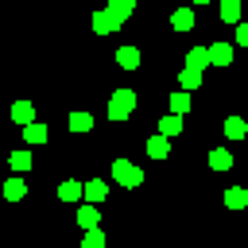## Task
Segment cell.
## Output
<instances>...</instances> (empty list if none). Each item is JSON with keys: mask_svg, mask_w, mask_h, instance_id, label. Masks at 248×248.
I'll use <instances>...</instances> for the list:
<instances>
[{"mask_svg": "<svg viewBox=\"0 0 248 248\" xmlns=\"http://www.w3.org/2000/svg\"><path fill=\"white\" fill-rule=\"evenodd\" d=\"M58 198H62V202H78V198H85V182H78V178H66V182L58 186Z\"/></svg>", "mask_w": 248, "mask_h": 248, "instance_id": "5", "label": "cell"}, {"mask_svg": "<svg viewBox=\"0 0 248 248\" xmlns=\"http://www.w3.org/2000/svg\"><path fill=\"white\" fill-rule=\"evenodd\" d=\"M89 128H93L89 112H70V132H89Z\"/></svg>", "mask_w": 248, "mask_h": 248, "instance_id": "22", "label": "cell"}, {"mask_svg": "<svg viewBox=\"0 0 248 248\" xmlns=\"http://www.w3.org/2000/svg\"><path fill=\"white\" fill-rule=\"evenodd\" d=\"M209 167H213V170H229V167H232V151L213 147V151H209Z\"/></svg>", "mask_w": 248, "mask_h": 248, "instance_id": "11", "label": "cell"}, {"mask_svg": "<svg viewBox=\"0 0 248 248\" xmlns=\"http://www.w3.org/2000/svg\"><path fill=\"white\" fill-rule=\"evenodd\" d=\"M170 27H174V31H190V27H194V12H190V8H178V12L170 16Z\"/></svg>", "mask_w": 248, "mask_h": 248, "instance_id": "14", "label": "cell"}, {"mask_svg": "<svg viewBox=\"0 0 248 248\" xmlns=\"http://www.w3.org/2000/svg\"><path fill=\"white\" fill-rule=\"evenodd\" d=\"M194 4H213V0H194Z\"/></svg>", "mask_w": 248, "mask_h": 248, "instance_id": "28", "label": "cell"}, {"mask_svg": "<svg viewBox=\"0 0 248 248\" xmlns=\"http://www.w3.org/2000/svg\"><path fill=\"white\" fill-rule=\"evenodd\" d=\"M170 112H178V116L190 112V93H186V89H182V93H170Z\"/></svg>", "mask_w": 248, "mask_h": 248, "instance_id": "21", "label": "cell"}, {"mask_svg": "<svg viewBox=\"0 0 248 248\" xmlns=\"http://www.w3.org/2000/svg\"><path fill=\"white\" fill-rule=\"evenodd\" d=\"M81 248H105V232H101V225H97V229H85Z\"/></svg>", "mask_w": 248, "mask_h": 248, "instance_id": "23", "label": "cell"}, {"mask_svg": "<svg viewBox=\"0 0 248 248\" xmlns=\"http://www.w3.org/2000/svg\"><path fill=\"white\" fill-rule=\"evenodd\" d=\"M186 66H194V70H205V66H213V62H209V46H190V54H186Z\"/></svg>", "mask_w": 248, "mask_h": 248, "instance_id": "8", "label": "cell"}, {"mask_svg": "<svg viewBox=\"0 0 248 248\" xmlns=\"http://www.w3.org/2000/svg\"><path fill=\"white\" fill-rule=\"evenodd\" d=\"M147 155H151V159H167V155H170V140H167L163 132H155V136L147 140Z\"/></svg>", "mask_w": 248, "mask_h": 248, "instance_id": "4", "label": "cell"}, {"mask_svg": "<svg viewBox=\"0 0 248 248\" xmlns=\"http://www.w3.org/2000/svg\"><path fill=\"white\" fill-rule=\"evenodd\" d=\"M221 19L225 23H240V0H221Z\"/></svg>", "mask_w": 248, "mask_h": 248, "instance_id": "18", "label": "cell"}, {"mask_svg": "<svg viewBox=\"0 0 248 248\" xmlns=\"http://www.w3.org/2000/svg\"><path fill=\"white\" fill-rule=\"evenodd\" d=\"M112 178H116L120 186H128V190H136V186L143 182V170H140L136 163H128V159H116V163H112Z\"/></svg>", "mask_w": 248, "mask_h": 248, "instance_id": "2", "label": "cell"}, {"mask_svg": "<svg viewBox=\"0 0 248 248\" xmlns=\"http://www.w3.org/2000/svg\"><path fill=\"white\" fill-rule=\"evenodd\" d=\"M225 136H229V140H244V136H248V124H244L240 116H229V120H225Z\"/></svg>", "mask_w": 248, "mask_h": 248, "instance_id": "16", "label": "cell"}, {"mask_svg": "<svg viewBox=\"0 0 248 248\" xmlns=\"http://www.w3.org/2000/svg\"><path fill=\"white\" fill-rule=\"evenodd\" d=\"M178 85H182L186 93H194V89L202 85V70H194V66H182V74H178Z\"/></svg>", "mask_w": 248, "mask_h": 248, "instance_id": "9", "label": "cell"}, {"mask_svg": "<svg viewBox=\"0 0 248 248\" xmlns=\"http://www.w3.org/2000/svg\"><path fill=\"white\" fill-rule=\"evenodd\" d=\"M78 225H81V229H97V225H101V213L93 209V202L78 209Z\"/></svg>", "mask_w": 248, "mask_h": 248, "instance_id": "13", "label": "cell"}, {"mask_svg": "<svg viewBox=\"0 0 248 248\" xmlns=\"http://www.w3.org/2000/svg\"><path fill=\"white\" fill-rule=\"evenodd\" d=\"M159 132H163L167 140H170V136H178V132H182V116H178V112L163 116V120H159Z\"/></svg>", "mask_w": 248, "mask_h": 248, "instance_id": "15", "label": "cell"}, {"mask_svg": "<svg viewBox=\"0 0 248 248\" xmlns=\"http://www.w3.org/2000/svg\"><path fill=\"white\" fill-rule=\"evenodd\" d=\"M12 120L27 128V124L35 120V105H31V101H16V105H12Z\"/></svg>", "mask_w": 248, "mask_h": 248, "instance_id": "6", "label": "cell"}, {"mask_svg": "<svg viewBox=\"0 0 248 248\" xmlns=\"http://www.w3.org/2000/svg\"><path fill=\"white\" fill-rule=\"evenodd\" d=\"M236 43L248 46V23H236Z\"/></svg>", "mask_w": 248, "mask_h": 248, "instance_id": "26", "label": "cell"}, {"mask_svg": "<svg viewBox=\"0 0 248 248\" xmlns=\"http://www.w3.org/2000/svg\"><path fill=\"white\" fill-rule=\"evenodd\" d=\"M23 194H27V186H23V178H8V182H4V198H8V202H19Z\"/></svg>", "mask_w": 248, "mask_h": 248, "instance_id": "19", "label": "cell"}, {"mask_svg": "<svg viewBox=\"0 0 248 248\" xmlns=\"http://www.w3.org/2000/svg\"><path fill=\"white\" fill-rule=\"evenodd\" d=\"M225 205H229V209H244V205H248V190H244V186L225 190Z\"/></svg>", "mask_w": 248, "mask_h": 248, "instance_id": "12", "label": "cell"}, {"mask_svg": "<svg viewBox=\"0 0 248 248\" xmlns=\"http://www.w3.org/2000/svg\"><path fill=\"white\" fill-rule=\"evenodd\" d=\"M136 112V89H116L108 97V120H128Z\"/></svg>", "mask_w": 248, "mask_h": 248, "instance_id": "1", "label": "cell"}, {"mask_svg": "<svg viewBox=\"0 0 248 248\" xmlns=\"http://www.w3.org/2000/svg\"><path fill=\"white\" fill-rule=\"evenodd\" d=\"M108 12H112V16L120 19V23H124V19H128V16L136 12V8H124V4H112V0H108Z\"/></svg>", "mask_w": 248, "mask_h": 248, "instance_id": "25", "label": "cell"}, {"mask_svg": "<svg viewBox=\"0 0 248 248\" xmlns=\"http://www.w3.org/2000/svg\"><path fill=\"white\" fill-rule=\"evenodd\" d=\"M85 198H89V202H105V198H108V186H105L101 178H93V182H85Z\"/></svg>", "mask_w": 248, "mask_h": 248, "instance_id": "20", "label": "cell"}, {"mask_svg": "<svg viewBox=\"0 0 248 248\" xmlns=\"http://www.w3.org/2000/svg\"><path fill=\"white\" fill-rule=\"evenodd\" d=\"M116 66L136 70V66H140V50H136V46H120V50H116Z\"/></svg>", "mask_w": 248, "mask_h": 248, "instance_id": "10", "label": "cell"}, {"mask_svg": "<svg viewBox=\"0 0 248 248\" xmlns=\"http://www.w3.org/2000/svg\"><path fill=\"white\" fill-rule=\"evenodd\" d=\"M23 136H27V143H46V140H50L46 124H35V120H31V124L23 128Z\"/></svg>", "mask_w": 248, "mask_h": 248, "instance_id": "17", "label": "cell"}, {"mask_svg": "<svg viewBox=\"0 0 248 248\" xmlns=\"http://www.w3.org/2000/svg\"><path fill=\"white\" fill-rule=\"evenodd\" d=\"M112 4H124V8H136V0H112Z\"/></svg>", "mask_w": 248, "mask_h": 248, "instance_id": "27", "label": "cell"}, {"mask_svg": "<svg viewBox=\"0 0 248 248\" xmlns=\"http://www.w3.org/2000/svg\"><path fill=\"white\" fill-rule=\"evenodd\" d=\"M116 27H120V19H116L108 8H105V12H93V31H97V35H112Z\"/></svg>", "mask_w": 248, "mask_h": 248, "instance_id": "3", "label": "cell"}, {"mask_svg": "<svg viewBox=\"0 0 248 248\" xmlns=\"http://www.w3.org/2000/svg\"><path fill=\"white\" fill-rule=\"evenodd\" d=\"M12 170H31V151H12Z\"/></svg>", "mask_w": 248, "mask_h": 248, "instance_id": "24", "label": "cell"}, {"mask_svg": "<svg viewBox=\"0 0 248 248\" xmlns=\"http://www.w3.org/2000/svg\"><path fill=\"white\" fill-rule=\"evenodd\" d=\"M209 62H213V66H229V62H232V46H229V43H213V46H209Z\"/></svg>", "mask_w": 248, "mask_h": 248, "instance_id": "7", "label": "cell"}]
</instances>
